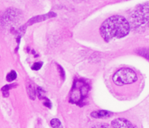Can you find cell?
<instances>
[{"label": "cell", "instance_id": "cell-1", "mask_svg": "<svg viewBox=\"0 0 149 128\" xmlns=\"http://www.w3.org/2000/svg\"><path fill=\"white\" fill-rule=\"evenodd\" d=\"M130 30L129 21L122 15H113L105 19L100 28V33L104 42H109L114 38H123Z\"/></svg>", "mask_w": 149, "mask_h": 128}, {"label": "cell", "instance_id": "cell-2", "mask_svg": "<svg viewBox=\"0 0 149 128\" xmlns=\"http://www.w3.org/2000/svg\"><path fill=\"white\" fill-rule=\"evenodd\" d=\"M130 29L136 32H143L149 29V2L140 4L129 15Z\"/></svg>", "mask_w": 149, "mask_h": 128}, {"label": "cell", "instance_id": "cell-3", "mask_svg": "<svg viewBox=\"0 0 149 128\" xmlns=\"http://www.w3.org/2000/svg\"><path fill=\"white\" fill-rule=\"evenodd\" d=\"M89 92V85L82 79L74 81L70 93V102L73 104H79L84 102Z\"/></svg>", "mask_w": 149, "mask_h": 128}, {"label": "cell", "instance_id": "cell-4", "mask_svg": "<svg viewBox=\"0 0 149 128\" xmlns=\"http://www.w3.org/2000/svg\"><path fill=\"white\" fill-rule=\"evenodd\" d=\"M138 76L136 73L130 68H122L113 75V81L118 86L130 84L136 82Z\"/></svg>", "mask_w": 149, "mask_h": 128}, {"label": "cell", "instance_id": "cell-5", "mask_svg": "<svg viewBox=\"0 0 149 128\" xmlns=\"http://www.w3.org/2000/svg\"><path fill=\"white\" fill-rule=\"evenodd\" d=\"M21 11L15 8H9L0 15V27H8L19 20Z\"/></svg>", "mask_w": 149, "mask_h": 128}, {"label": "cell", "instance_id": "cell-6", "mask_svg": "<svg viewBox=\"0 0 149 128\" xmlns=\"http://www.w3.org/2000/svg\"><path fill=\"white\" fill-rule=\"evenodd\" d=\"M111 125L113 128H137L130 121L123 118H119L113 120Z\"/></svg>", "mask_w": 149, "mask_h": 128}, {"label": "cell", "instance_id": "cell-7", "mask_svg": "<svg viewBox=\"0 0 149 128\" xmlns=\"http://www.w3.org/2000/svg\"><path fill=\"white\" fill-rule=\"evenodd\" d=\"M113 115L112 112L107 111V110H97L93 111L91 113V116L95 118H106L111 117Z\"/></svg>", "mask_w": 149, "mask_h": 128}, {"label": "cell", "instance_id": "cell-8", "mask_svg": "<svg viewBox=\"0 0 149 128\" xmlns=\"http://www.w3.org/2000/svg\"><path fill=\"white\" fill-rule=\"evenodd\" d=\"M27 92L30 99L35 100L36 98V94H37V90L35 89L34 84L32 82H29L27 83Z\"/></svg>", "mask_w": 149, "mask_h": 128}, {"label": "cell", "instance_id": "cell-9", "mask_svg": "<svg viewBox=\"0 0 149 128\" xmlns=\"http://www.w3.org/2000/svg\"><path fill=\"white\" fill-rule=\"evenodd\" d=\"M17 84L15 83V84H13V83H11V84H7V85H5L3 86L2 88H1V91H2V93H3V96L4 97H8V96H9V90L11 89L12 88H15Z\"/></svg>", "mask_w": 149, "mask_h": 128}, {"label": "cell", "instance_id": "cell-10", "mask_svg": "<svg viewBox=\"0 0 149 128\" xmlns=\"http://www.w3.org/2000/svg\"><path fill=\"white\" fill-rule=\"evenodd\" d=\"M137 53L140 55V56L145 58L147 59H149V47L148 48H143V49H139Z\"/></svg>", "mask_w": 149, "mask_h": 128}, {"label": "cell", "instance_id": "cell-11", "mask_svg": "<svg viewBox=\"0 0 149 128\" xmlns=\"http://www.w3.org/2000/svg\"><path fill=\"white\" fill-rule=\"evenodd\" d=\"M50 126L53 128H63L62 122L58 118H53L52 120L50 121Z\"/></svg>", "mask_w": 149, "mask_h": 128}, {"label": "cell", "instance_id": "cell-12", "mask_svg": "<svg viewBox=\"0 0 149 128\" xmlns=\"http://www.w3.org/2000/svg\"><path fill=\"white\" fill-rule=\"evenodd\" d=\"M16 77H17L16 72H15V71H11V72H9L8 75H7L6 79H7V81H8V82H12V81H14V80L16 79Z\"/></svg>", "mask_w": 149, "mask_h": 128}, {"label": "cell", "instance_id": "cell-13", "mask_svg": "<svg viewBox=\"0 0 149 128\" xmlns=\"http://www.w3.org/2000/svg\"><path fill=\"white\" fill-rule=\"evenodd\" d=\"M37 95L39 99H45L46 98L45 95V91L40 87H38L37 88Z\"/></svg>", "mask_w": 149, "mask_h": 128}, {"label": "cell", "instance_id": "cell-14", "mask_svg": "<svg viewBox=\"0 0 149 128\" xmlns=\"http://www.w3.org/2000/svg\"><path fill=\"white\" fill-rule=\"evenodd\" d=\"M42 63L41 62H38V63H35L32 66V69L33 70V71H38V70H40L42 67Z\"/></svg>", "mask_w": 149, "mask_h": 128}, {"label": "cell", "instance_id": "cell-15", "mask_svg": "<svg viewBox=\"0 0 149 128\" xmlns=\"http://www.w3.org/2000/svg\"><path fill=\"white\" fill-rule=\"evenodd\" d=\"M43 104H44V106H46L47 108H49V109L51 108V102H50V101H49L47 97L45 99V102H44Z\"/></svg>", "mask_w": 149, "mask_h": 128}, {"label": "cell", "instance_id": "cell-16", "mask_svg": "<svg viewBox=\"0 0 149 128\" xmlns=\"http://www.w3.org/2000/svg\"><path fill=\"white\" fill-rule=\"evenodd\" d=\"M91 128H110L109 127V126L108 125H105V124H98V125H95V126H93Z\"/></svg>", "mask_w": 149, "mask_h": 128}, {"label": "cell", "instance_id": "cell-17", "mask_svg": "<svg viewBox=\"0 0 149 128\" xmlns=\"http://www.w3.org/2000/svg\"><path fill=\"white\" fill-rule=\"evenodd\" d=\"M58 69H59V72H60V75H61V77L64 79V77H65V73H64L63 69L59 65H58Z\"/></svg>", "mask_w": 149, "mask_h": 128}, {"label": "cell", "instance_id": "cell-18", "mask_svg": "<svg viewBox=\"0 0 149 128\" xmlns=\"http://www.w3.org/2000/svg\"><path fill=\"white\" fill-rule=\"evenodd\" d=\"M74 1H82V0H74Z\"/></svg>", "mask_w": 149, "mask_h": 128}]
</instances>
